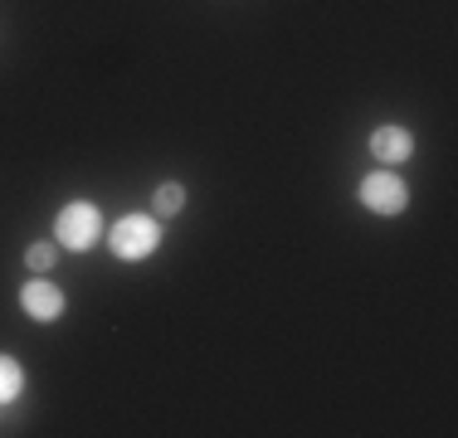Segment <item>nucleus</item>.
I'll return each instance as SVG.
<instances>
[{"mask_svg": "<svg viewBox=\"0 0 458 438\" xmlns=\"http://www.w3.org/2000/svg\"><path fill=\"white\" fill-rule=\"evenodd\" d=\"M361 205L370 215H405V205H410V185L400 181L390 166H380V171H370L366 181H361Z\"/></svg>", "mask_w": 458, "mask_h": 438, "instance_id": "nucleus-3", "label": "nucleus"}, {"mask_svg": "<svg viewBox=\"0 0 458 438\" xmlns=\"http://www.w3.org/2000/svg\"><path fill=\"white\" fill-rule=\"evenodd\" d=\"M103 239V215H98L93 200H69L59 215H54V244L69 248V254H89V248Z\"/></svg>", "mask_w": 458, "mask_h": 438, "instance_id": "nucleus-1", "label": "nucleus"}, {"mask_svg": "<svg viewBox=\"0 0 458 438\" xmlns=\"http://www.w3.org/2000/svg\"><path fill=\"white\" fill-rule=\"evenodd\" d=\"M107 244H113V254L123 263H141L161 248V224L151 215H123L113 224V234H107Z\"/></svg>", "mask_w": 458, "mask_h": 438, "instance_id": "nucleus-2", "label": "nucleus"}, {"mask_svg": "<svg viewBox=\"0 0 458 438\" xmlns=\"http://www.w3.org/2000/svg\"><path fill=\"white\" fill-rule=\"evenodd\" d=\"M20 307H25L30 322H59L64 316V292L54 288L49 278H30L25 288H20Z\"/></svg>", "mask_w": 458, "mask_h": 438, "instance_id": "nucleus-4", "label": "nucleus"}, {"mask_svg": "<svg viewBox=\"0 0 458 438\" xmlns=\"http://www.w3.org/2000/svg\"><path fill=\"white\" fill-rule=\"evenodd\" d=\"M410 151H414L410 127H376L370 131V156L380 166H400V161H410Z\"/></svg>", "mask_w": 458, "mask_h": 438, "instance_id": "nucleus-5", "label": "nucleus"}, {"mask_svg": "<svg viewBox=\"0 0 458 438\" xmlns=\"http://www.w3.org/2000/svg\"><path fill=\"white\" fill-rule=\"evenodd\" d=\"M54 258H59V244H30V248H25L30 273H49V268H54Z\"/></svg>", "mask_w": 458, "mask_h": 438, "instance_id": "nucleus-8", "label": "nucleus"}, {"mask_svg": "<svg viewBox=\"0 0 458 438\" xmlns=\"http://www.w3.org/2000/svg\"><path fill=\"white\" fill-rule=\"evenodd\" d=\"M151 200H157V215H181L185 210V190H181L176 181L157 185V195H151Z\"/></svg>", "mask_w": 458, "mask_h": 438, "instance_id": "nucleus-7", "label": "nucleus"}, {"mask_svg": "<svg viewBox=\"0 0 458 438\" xmlns=\"http://www.w3.org/2000/svg\"><path fill=\"white\" fill-rule=\"evenodd\" d=\"M20 390H25V366H20L15 356H5V350H0V409H5V404H15Z\"/></svg>", "mask_w": 458, "mask_h": 438, "instance_id": "nucleus-6", "label": "nucleus"}]
</instances>
